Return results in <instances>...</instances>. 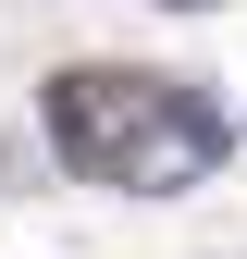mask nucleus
I'll return each instance as SVG.
<instances>
[{
	"mask_svg": "<svg viewBox=\"0 0 247 259\" xmlns=\"http://www.w3.org/2000/svg\"><path fill=\"white\" fill-rule=\"evenodd\" d=\"M173 13H198V0H173Z\"/></svg>",
	"mask_w": 247,
	"mask_h": 259,
	"instance_id": "obj_3",
	"label": "nucleus"
},
{
	"mask_svg": "<svg viewBox=\"0 0 247 259\" xmlns=\"http://www.w3.org/2000/svg\"><path fill=\"white\" fill-rule=\"evenodd\" d=\"M173 87L161 74H50V148L74 160V173L124 185V160H136V136L161 123Z\"/></svg>",
	"mask_w": 247,
	"mask_h": 259,
	"instance_id": "obj_1",
	"label": "nucleus"
},
{
	"mask_svg": "<svg viewBox=\"0 0 247 259\" xmlns=\"http://www.w3.org/2000/svg\"><path fill=\"white\" fill-rule=\"evenodd\" d=\"M223 148H235V123L198 99V87H173L161 123L136 136V160H124V198H185V185H210L223 173Z\"/></svg>",
	"mask_w": 247,
	"mask_h": 259,
	"instance_id": "obj_2",
	"label": "nucleus"
}]
</instances>
